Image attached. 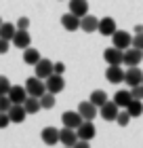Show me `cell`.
<instances>
[{
	"instance_id": "74e56055",
	"label": "cell",
	"mask_w": 143,
	"mask_h": 148,
	"mask_svg": "<svg viewBox=\"0 0 143 148\" xmlns=\"http://www.w3.org/2000/svg\"><path fill=\"white\" fill-rule=\"evenodd\" d=\"M72 148H91V144H88V142H86V140H78V142H76V144H74Z\"/></svg>"
},
{
	"instance_id": "8992f818",
	"label": "cell",
	"mask_w": 143,
	"mask_h": 148,
	"mask_svg": "<svg viewBox=\"0 0 143 148\" xmlns=\"http://www.w3.org/2000/svg\"><path fill=\"white\" fill-rule=\"evenodd\" d=\"M141 80H143V72L139 66H131L128 70H124V83L128 87H137L141 85Z\"/></svg>"
},
{
	"instance_id": "e575fe53",
	"label": "cell",
	"mask_w": 143,
	"mask_h": 148,
	"mask_svg": "<svg viewBox=\"0 0 143 148\" xmlns=\"http://www.w3.org/2000/svg\"><path fill=\"white\" fill-rule=\"evenodd\" d=\"M15 25H17V30H28L30 28V19L28 17H19Z\"/></svg>"
},
{
	"instance_id": "7c38bea8",
	"label": "cell",
	"mask_w": 143,
	"mask_h": 148,
	"mask_svg": "<svg viewBox=\"0 0 143 148\" xmlns=\"http://www.w3.org/2000/svg\"><path fill=\"white\" fill-rule=\"evenodd\" d=\"M99 112H101V116H103V121H107V123H112V121H116V116H118V112H120V108L116 106L114 102H107L99 108Z\"/></svg>"
},
{
	"instance_id": "4fadbf2b",
	"label": "cell",
	"mask_w": 143,
	"mask_h": 148,
	"mask_svg": "<svg viewBox=\"0 0 143 148\" xmlns=\"http://www.w3.org/2000/svg\"><path fill=\"white\" fill-rule=\"evenodd\" d=\"M9 99L13 104H23L25 99H28V91H25V87H19V85H11V89H9Z\"/></svg>"
},
{
	"instance_id": "d6986e66",
	"label": "cell",
	"mask_w": 143,
	"mask_h": 148,
	"mask_svg": "<svg viewBox=\"0 0 143 148\" xmlns=\"http://www.w3.org/2000/svg\"><path fill=\"white\" fill-rule=\"evenodd\" d=\"M99 28V19L95 17V15H84V17H80V30L82 32H97Z\"/></svg>"
},
{
	"instance_id": "9a60e30c",
	"label": "cell",
	"mask_w": 143,
	"mask_h": 148,
	"mask_svg": "<svg viewBox=\"0 0 143 148\" xmlns=\"http://www.w3.org/2000/svg\"><path fill=\"white\" fill-rule=\"evenodd\" d=\"M34 70H36V76L38 78L46 80L53 74V62H51V59H40V62L34 66Z\"/></svg>"
},
{
	"instance_id": "836d02e7",
	"label": "cell",
	"mask_w": 143,
	"mask_h": 148,
	"mask_svg": "<svg viewBox=\"0 0 143 148\" xmlns=\"http://www.w3.org/2000/svg\"><path fill=\"white\" fill-rule=\"evenodd\" d=\"M11 125V119H9V112H0V129H6Z\"/></svg>"
},
{
	"instance_id": "f35d334b",
	"label": "cell",
	"mask_w": 143,
	"mask_h": 148,
	"mask_svg": "<svg viewBox=\"0 0 143 148\" xmlns=\"http://www.w3.org/2000/svg\"><path fill=\"white\" fill-rule=\"evenodd\" d=\"M135 32H137V34H141V32H143V25H135Z\"/></svg>"
},
{
	"instance_id": "277c9868",
	"label": "cell",
	"mask_w": 143,
	"mask_h": 148,
	"mask_svg": "<svg viewBox=\"0 0 143 148\" xmlns=\"http://www.w3.org/2000/svg\"><path fill=\"white\" fill-rule=\"evenodd\" d=\"M143 59V51L141 49H135V47H128L124 51V57H122V66H139Z\"/></svg>"
},
{
	"instance_id": "7402d4cb",
	"label": "cell",
	"mask_w": 143,
	"mask_h": 148,
	"mask_svg": "<svg viewBox=\"0 0 143 148\" xmlns=\"http://www.w3.org/2000/svg\"><path fill=\"white\" fill-rule=\"evenodd\" d=\"M133 102V95H131V89H120L118 93L114 95V104L118 108H126L128 104Z\"/></svg>"
},
{
	"instance_id": "9c48e42d",
	"label": "cell",
	"mask_w": 143,
	"mask_h": 148,
	"mask_svg": "<svg viewBox=\"0 0 143 148\" xmlns=\"http://www.w3.org/2000/svg\"><path fill=\"white\" fill-rule=\"evenodd\" d=\"M105 78H107V83H112V85L124 83V70H122V66H107Z\"/></svg>"
},
{
	"instance_id": "83f0119b",
	"label": "cell",
	"mask_w": 143,
	"mask_h": 148,
	"mask_svg": "<svg viewBox=\"0 0 143 148\" xmlns=\"http://www.w3.org/2000/svg\"><path fill=\"white\" fill-rule=\"evenodd\" d=\"M40 108H42V110H51V108H55V95L46 91L44 95L40 97Z\"/></svg>"
},
{
	"instance_id": "3957f363",
	"label": "cell",
	"mask_w": 143,
	"mask_h": 148,
	"mask_svg": "<svg viewBox=\"0 0 143 148\" xmlns=\"http://www.w3.org/2000/svg\"><path fill=\"white\" fill-rule=\"evenodd\" d=\"M46 83V91L53 93V95H57L65 89V80H63V74H51L49 78L44 80Z\"/></svg>"
},
{
	"instance_id": "8d00e7d4",
	"label": "cell",
	"mask_w": 143,
	"mask_h": 148,
	"mask_svg": "<svg viewBox=\"0 0 143 148\" xmlns=\"http://www.w3.org/2000/svg\"><path fill=\"white\" fill-rule=\"evenodd\" d=\"M9 47H11V40H4V38H0V55H4V53L9 51Z\"/></svg>"
},
{
	"instance_id": "484cf974",
	"label": "cell",
	"mask_w": 143,
	"mask_h": 148,
	"mask_svg": "<svg viewBox=\"0 0 143 148\" xmlns=\"http://www.w3.org/2000/svg\"><path fill=\"white\" fill-rule=\"evenodd\" d=\"M126 112L131 114V119L141 116V114H143V102H141V99H133V102L126 106Z\"/></svg>"
},
{
	"instance_id": "b9f144b4",
	"label": "cell",
	"mask_w": 143,
	"mask_h": 148,
	"mask_svg": "<svg viewBox=\"0 0 143 148\" xmlns=\"http://www.w3.org/2000/svg\"><path fill=\"white\" fill-rule=\"evenodd\" d=\"M63 148H67V146H63Z\"/></svg>"
},
{
	"instance_id": "f1b7e54d",
	"label": "cell",
	"mask_w": 143,
	"mask_h": 148,
	"mask_svg": "<svg viewBox=\"0 0 143 148\" xmlns=\"http://www.w3.org/2000/svg\"><path fill=\"white\" fill-rule=\"evenodd\" d=\"M116 123H118L120 127H126L128 123H131V114L126 112V108L122 110V112H118V116H116Z\"/></svg>"
},
{
	"instance_id": "ac0fdd59",
	"label": "cell",
	"mask_w": 143,
	"mask_h": 148,
	"mask_svg": "<svg viewBox=\"0 0 143 148\" xmlns=\"http://www.w3.org/2000/svg\"><path fill=\"white\" fill-rule=\"evenodd\" d=\"M40 138H42V142L46 146H55L59 142V129H55V127H44L42 133H40Z\"/></svg>"
},
{
	"instance_id": "44dd1931",
	"label": "cell",
	"mask_w": 143,
	"mask_h": 148,
	"mask_svg": "<svg viewBox=\"0 0 143 148\" xmlns=\"http://www.w3.org/2000/svg\"><path fill=\"white\" fill-rule=\"evenodd\" d=\"M70 13H74L76 17L88 15V2L86 0H70Z\"/></svg>"
},
{
	"instance_id": "ba28073f",
	"label": "cell",
	"mask_w": 143,
	"mask_h": 148,
	"mask_svg": "<svg viewBox=\"0 0 143 148\" xmlns=\"http://www.w3.org/2000/svg\"><path fill=\"white\" fill-rule=\"evenodd\" d=\"M78 133V140H86V142H91V140L97 136V129H95L93 121H82V125L76 129Z\"/></svg>"
},
{
	"instance_id": "e0dca14e",
	"label": "cell",
	"mask_w": 143,
	"mask_h": 148,
	"mask_svg": "<svg viewBox=\"0 0 143 148\" xmlns=\"http://www.w3.org/2000/svg\"><path fill=\"white\" fill-rule=\"evenodd\" d=\"M25 116H28V112H25L23 104H13L11 108H9V119H11V123H23Z\"/></svg>"
},
{
	"instance_id": "5bb4252c",
	"label": "cell",
	"mask_w": 143,
	"mask_h": 148,
	"mask_svg": "<svg viewBox=\"0 0 143 148\" xmlns=\"http://www.w3.org/2000/svg\"><path fill=\"white\" fill-rule=\"evenodd\" d=\"M118 30V25H116V21L112 17H103V19H99V28H97V32L101 36H110L112 38V34Z\"/></svg>"
},
{
	"instance_id": "ab89813d",
	"label": "cell",
	"mask_w": 143,
	"mask_h": 148,
	"mask_svg": "<svg viewBox=\"0 0 143 148\" xmlns=\"http://www.w3.org/2000/svg\"><path fill=\"white\" fill-rule=\"evenodd\" d=\"M2 23H4V21H2V17H0V25H2Z\"/></svg>"
},
{
	"instance_id": "30bf717a",
	"label": "cell",
	"mask_w": 143,
	"mask_h": 148,
	"mask_svg": "<svg viewBox=\"0 0 143 148\" xmlns=\"http://www.w3.org/2000/svg\"><path fill=\"white\" fill-rule=\"evenodd\" d=\"M59 142L67 146V148H72L74 144L78 142V133L76 129H70V127H63V129H59Z\"/></svg>"
},
{
	"instance_id": "cb8c5ba5",
	"label": "cell",
	"mask_w": 143,
	"mask_h": 148,
	"mask_svg": "<svg viewBox=\"0 0 143 148\" xmlns=\"http://www.w3.org/2000/svg\"><path fill=\"white\" fill-rule=\"evenodd\" d=\"M15 32H17V25H15V23L4 21L2 25H0V38H4V40H13Z\"/></svg>"
},
{
	"instance_id": "8fae6325",
	"label": "cell",
	"mask_w": 143,
	"mask_h": 148,
	"mask_svg": "<svg viewBox=\"0 0 143 148\" xmlns=\"http://www.w3.org/2000/svg\"><path fill=\"white\" fill-rule=\"evenodd\" d=\"M11 42L15 45L17 49H28V47H32V36H30L28 30H17Z\"/></svg>"
},
{
	"instance_id": "7a4b0ae2",
	"label": "cell",
	"mask_w": 143,
	"mask_h": 148,
	"mask_svg": "<svg viewBox=\"0 0 143 148\" xmlns=\"http://www.w3.org/2000/svg\"><path fill=\"white\" fill-rule=\"evenodd\" d=\"M131 45H133V36H131V32H124V30H116L114 34H112V47H116V49H122V51H126Z\"/></svg>"
},
{
	"instance_id": "f546056e",
	"label": "cell",
	"mask_w": 143,
	"mask_h": 148,
	"mask_svg": "<svg viewBox=\"0 0 143 148\" xmlns=\"http://www.w3.org/2000/svg\"><path fill=\"white\" fill-rule=\"evenodd\" d=\"M9 89H11V80L0 74V95H6V93H9Z\"/></svg>"
},
{
	"instance_id": "d6a6232c",
	"label": "cell",
	"mask_w": 143,
	"mask_h": 148,
	"mask_svg": "<svg viewBox=\"0 0 143 148\" xmlns=\"http://www.w3.org/2000/svg\"><path fill=\"white\" fill-rule=\"evenodd\" d=\"M131 47L143 51V32H141V34H135V36H133V45H131Z\"/></svg>"
},
{
	"instance_id": "4dcf8cb0",
	"label": "cell",
	"mask_w": 143,
	"mask_h": 148,
	"mask_svg": "<svg viewBox=\"0 0 143 148\" xmlns=\"http://www.w3.org/2000/svg\"><path fill=\"white\" fill-rule=\"evenodd\" d=\"M11 106H13V102L9 99V95H0V112H9Z\"/></svg>"
},
{
	"instance_id": "4316f807",
	"label": "cell",
	"mask_w": 143,
	"mask_h": 148,
	"mask_svg": "<svg viewBox=\"0 0 143 148\" xmlns=\"http://www.w3.org/2000/svg\"><path fill=\"white\" fill-rule=\"evenodd\" d=\"M23 108H25L28 114H36L38 110H42V108H40V99L38 97H32V95H28V99L23 102Z\"/></svg>"
},
{
	"instance_id": "5b68a950",
	"label": "cell",
	"mask_w": 143,
	"mask_h": 148,
	"mask_svg": "<svg viewBox=\"0 0 143 148\" xmlns=\"http://www.w3.org/2000/svg\"><path fill=\"white\" fill-rule=\"evenodd\" d=\"M122 57H124V51L116 49V47H110L103 51V59L107 66H122Z\"/></svg>"
},
{
	"instance_id": "6da1fadb",
	"label": "cell",
	"mask_w": 143,
	"mask_h": 148,
	"mask_svg": "<svg viewBox=\"0 0 143 148\" xmlns=\"http://www.w3.org/2000/svg\"><path fill=\"white\" fill-rule=\"evenodd\" d=\"M25 91H28V95H32V97H42L44 93H46V83L42 78H38V76H32V78H28L25 80Z\"/></svg>"
},
{
	"instance_id": "1f68e13d",
	"label": "cell",
	"mask_w": 143,
	"mask_h": 148,
	"mask_svg": "<svg viewBox=\"0 0 143 148\" xmlns=\"http://www.w3.org/2000/svg\"><path fill=\"white\" fill-rule=\"evenodd\" d=\"M131 95H133V99H143V85L131 87Z\"/></svg>"
},
{
	"instance_id": "603a6c76",
	"label": "cell",
	"mask_w": 143,
	"mask_h": 148,
	"mask_svg": "<svg viewBox=\"0 0 143 148\" xmlns=\"http://www.w3.org/2000/svg\"><path fill=\"white\" fill-rule=\"evenodd\" d=\"M40 53H38V49H32V47H28V49H23V62L28 64V66H36L38 62H40Z\"/></svg>"
},
{
	"instance_id": "d590c367",
	"label": "cell",
	"mask_w": 143,
	"mask_h": 148,
	"mask_svg": "<svg viewBox=\"0 0 143 148\" xmlns=\"http://www.w3.org/2000/svg\"><path fill=\"white\" fill-rule=\"evenodd\" d=\"M65 72V64L63 62H55L53 64V74H63Z\"/></svg>"
},
{
	"instance_id": "60d3db41",
	"label": "cell",
	"mask_w": 143,
	"mask_h": 148,
	"mask_svg": "<svg viewBox=\"0 0 143 148\" xmlns=\"http://www.w3.org/2000/svg\"><path fill=\"white\" fill-rule=\"evenodd\" d=\"M141 85H143V80H141Z\"/></svg>"
},
{
	"instance_id": "52a82bcc",
	"label": "cell",
	"mask_w": 143,
	"mask_h": 148,
	"mask_svg": "<svg viewBox=\"0 0 143 148\" xmlns=\"http://www.w3.org/2000/svg\"><path fill=\"white\" fill-rule=\"evenodd\" d=\"M61 121H63V127H70V129H78L82 125V116L78 114V110H67L61 114Z\"/></svg>"
},
{
	"instance_id": "ffe728a7",
	"label": "cell",
	"mask_w": 143,
	"mask_h": 148,
	"mask_svg": "<svg viewBox=\"0 0 143 148\" xmlns=\"http://www.w3.org/2000/svg\"><path fill=\"white\" fill-rule=\"evenodd\" d=\"M61 25L67 32H76V30H80V17H76L74 13H67V15L61 17Z\"/></svg>"
},
{
	"instance_id": "d4e9b609",
	"label": "cell",
	"mask_w": 143,
	"mask_h": 148,
	"mask_svg": "<svg viewBox=\"0 0 143 148\" xmlns=\"http://www.w3.org/2000/svg\"><path fill=\"white\" fill-rule=\"evenodd\" d=\"M88 102H91V104H95L97 108H101V106H103V104L107 102V93H105L103 89H97V91H93V93H91Z\"/></svg>"
},
{
	"instance_id": "2e32d148",
	"label": "cell",
	"mask_w": 143,
	"mask_h": 148,
	"mask_svg": "<svg viewBox=\"0 0 143 148\" xmlns=\"http://www.w3.org/2000/svg\"><path fill=\"white\" fill-rule=\"evenodd\" d=\"M78 114H80L84 121H93L95 116H97V106L91 104L88 99H86V102H80V104H78Z\"/></svg>"
}]
</instances>
